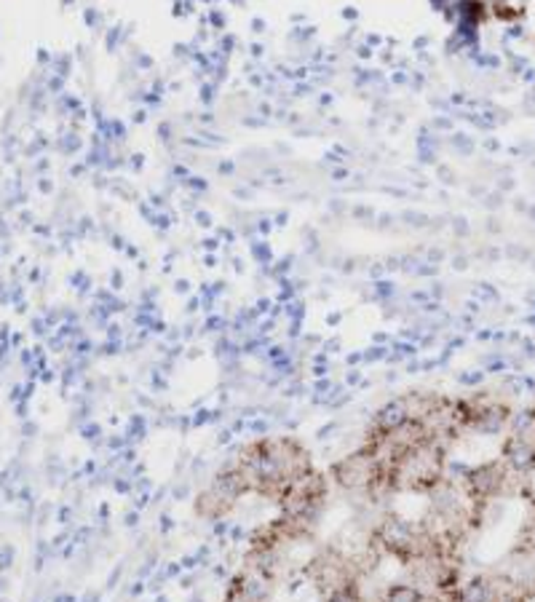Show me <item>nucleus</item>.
Masks as SVG:
<instances>
[{
    "instance_id": "nucleus-4",
    "label": "nucleus",
    "mask_w": 535,
    "mask_h": 602,
    "mask_svg": "<svg viewBox=\"0 0 535 602\" xmlns=\"http://www.w3.org/2000/svg\"><path fill=\"white\" fill-rule=\"evenodd\" d=\"M330 480L345 492H356V495H370L372 490L381 485L383 480H388V474L383 471V466L372 458V452L364 445L359 450L348 452L345 458L335 460L330 469Z\"/></svg>"
},
{
    "instance_id": "nucleus-9",
    "label": "nucleus",
    "mask_w": 535,
    "mask_h": 602,
    "mask_svg": "<svg viewBox=\"0 0 535 602\" xmlns=\"http://www.w3.org/2000/svg\"><path fill=\"white\" fill-rule=\"evenodd\" d=\"M407 420H413V417L407 413L404 396H396V399L385 402L381 410H375L370 428H372V431H393V428H399V426L407 423Z\"/></svg>"
},
{
    "instance_id": "nucleus-6",
    "label": "nucleus",
    "mask_w": 535,
    "mask_h": 602,
    "mask_svg": "<svg viewBox=\"0 0 535 602\" xmlns=\"http://www.w3.org/2000/svg\"><path fill=\"white\" fill-rule=\"evenodd\" d=\"M511 477L514 474L509 471V466L500 458H493V460L468 466L460 485H463L468 501L474 506H490V503H496L498 498L506 495V490L511 485Z\"/></svg>"
},
{
    "instance_id": "nucleus-15",
    "label": "nucleus",
    "mask_w": 535,
    "mask_h": 602,
    "mask_svg": "<svg viewBox=\"0 0 535 602\" xmlns=\"http://www.w3.org/2000/svg\"><path fill=\"white\" fill-rule=\"evenodd\" d=\"M137 523H140V514H137V512H131V514L126 517V525L134 527V525H137Z\"/></svg>"
},
{
    "instance_id": "nucleus-19",
    "label": "nucleus",
    "mask_w": 535,
    "mask_h": 602,
    "mask_svg": "<svg viewBox=\"0 0 535 602\" xmlns=\"http://www.w3.org/2000/svg\"><path fill=\"white\" fill-rule=\"evenodd\" d=\"M230 437H233V434H230V431H226V434H223V437H220V439H217V442H220V445H228V442H230Z\"/></svg>"
},
{
    "instance_id": "nucleus-12",
    "label": "nucleus",
    "mask_w": 535,
    "mask_h": 602,
    "mask_svg": "<svg viewBox=\"0 0 535 602\" xmlns=\"http://www.w3.org/2000/svg\"><path fill=\"white\" fill-rule=\"evenodd\" d=\"M324 602H364V597H362V586H359V584L341 586V589H335L332 595H327Z\"/></svg>"
},
{
    "instance_id": "nucleus-13",
    "label": "nucleus",
    "mask_w": 535,
    "mask_h": 602,
    "mask_svg": "<svg viewBox=\"0 0 535 602\" xmlns=\"http://www.w3.org/2000/svg\"><path fill=\"white\" fill-rule=\"evenodd\" d=\"M163 573H166V578H177L183 573V563H169V567Z\"/></svg>"
},
{
    "instance_id": "nucleus-5",
    "label": "nucleus",
    "mask_w": 535,
    "mask_h": 602,
    "mask_svg": "<svg viewBox=\"0 0 535 602\" xmlns=\"http://www.w3.org/2000/svg\"><path fill=\"white\" fill-rule=\"evenodd\" d=\"M260 450L266 452V458L270 460L276 477L289 488L300 474H306L313 469L310 460V450L298 439V437H260L257 439Z\"/></svg>"
},
{
    "instance_id": "nucleus-20",
    "label": "nucleus",
    "mask_w": 535,
    "mask_h": 602,
    "mask_svg": "<svg viewBox=\"0 0 535 602\" xmlns=\"http://www.w3.org/2000/svg\"><path fill=\"white\" fill-rule=\"evenodd\" d=\"M155 602H169V600H166V595H155Z\"/></svg>"
},
{
    "instance_id": "nucleus-2",
    "label": "nucleus",
    "mask_w": 535,
    "mask_h": 602,
    "mask_svg": "<svg viewBox=\"0 0 535 602\" xmlns=\"http://www.w3.org/2000/svg\"><path fill=\"white\" fill-rule=\"evenodd\" d=\"M370 541L383 552V557H393L402 567L421 560L431 552H445L434 544V538L423 530L421 523L407 520L402 514H385L375 525ZM453 554V552H447Z\"/></svg>"
},
{
    "instance_id": "nucleus-1",
    "label": "nucleus",
    "mask_w": 535,
    "mask_h": 602,
    "mask_svg": "<svg viewBox=\"0 0 535 602\" xmlns=\"http://www.w3.org/2000/svg\"><path fill=\"white\" fill-rule=\"evenodd\" d=\"M447 452L450 448L439 439H425L421 445H415L413 450H407L388 471V482L393 492H421L425 495L434 485H439L445 480V469H447Z\"/></svg>"
},
{
    "instance_id": "nucleus-3",
    "label": "nucleus",
    "mask_w": 535,
    "mask_h": 602,
    "mask_svg": "<svg viewBox=\"0 0 535 602\" xmlns=\"http://www.w3.org/2000/svg\"><path fill=\"white\" fill-rule=\"evenodd\" d=\"M303 578L308 584L321 595H332L335 589L348 586V584H359L362 578V570L353 557H348L343 549L338 546H327V549H319L303 567Z\"/></svg>"
},
{
    "instance_id": "nucleus-14",
    "label": "nucleus",
    "mask_w": 535,
    "mask_h": 602,
    "mask_svg": "<svg viewBox=\"0 0 535 602\" xmlns=\"http://www.w3.org/2000/svg\"><path fill=\"white\" fill-rule=\"evenodd\" d=\"M161 530H163V533H169V530H172V517H169V514H163V517H161Z\"/></svg>"
},
{
    "instance_id": "nucleus-10",
    "label": "nucleus",
    "mask_w": 535,
    "mask_h": 602,
    "mask_svg": "<svg viewBox=\"0 0 535 602\" xmlns=\"http://www.w3.org/2000/svg\"><path fill=\"white\" fill-rule=\"evenodd\" d=\"M193 512H195V517H201V520H206V523H217V520H226V514H228L230 509L212 490L204 488L195 495Z\"/></svg>"
},
{
    "instance_id": "nucleus-8",
    "label": "nucleus",
    "mask_w": 535,
    "mask_h": 602,
    "mask_svg": "<svg viewBox=\"0 0 535 602\" xmlns=\"http://www.w3.org/2000/svg\"><path fill=\"white\" fill-rule=\"evenodd\" d=\"M500 460L509 466L511 474L530 477L535 471V445L514 437V434H506L500 442Z\"/></svg>"
},
{
    "instance_id": "nucleus-7",
    "label": "nucleus",
    "mask_w": 535,
    "mask_h": 602,
    "mask_svg": "<svg viewBox=\"0 0 535 602\" xmlns=\"http://www.w3.org/2000/svg\"><path fill=\"white\" fill-rule=\"evenodd\" d=\"M209 490L228 506L233 509L247 492H249V485H247V480H244V474H241V469L236 466V460L230 458L228 463L212 477V482H209Z\"/></svg>"
},
{
    "instance_id": "nucleus-17",
    "label": "nucleus",
    "mask_w": 535,
    "mask_h": 602,
    "mask_svg": "<svg viewBox=\"0 0 535 602\" xmlns=\"http://www.w3.org/2000/svg\"><path fill=\"white\" fill-rule=\"evenodd\" d=\"M252 431H257V434H260V431H266V423H260V420H257V423H252Z\"/></svg>"
},
{
    "instance_id": "nucleus-11",
    "label": "nucleus",
    "mask_w": 535,
    "mask_h": 602,
    "mask_svg": "<svg viewBox=\"0 0 535 602\" xmlns=\"http://www.w3.org/2000/svg\"><path fill=\"white\" fill-rule=\"evenodd\" d=\"M381 602H436V597L423 592L415 584H391L385 586Z\"/></svg>"
},
{
    "instance_id": "nucleus-18",
    "label": "nucleus",
    "mask_w": 535,
    "mask_h": 602,
    "mask_svg": "<svg viewBox=\"0 0 535 602\" xmlns=\"http://www.w3.org/2000/svg\"><path fill=\"white\" fill-rule=\"evenodd\" d=\"M142 586H145V584H134V586H131V595H134V597L142 595Z\"/></svg>"
},
{
    "instance_id": "nucleus-16",
    "label": "nucleus",
    "mask_w": 535,
    "mask_h": 602,
    "mask_svg": "<svg viewBox=\"0 0 535 602\" xmlns=\"http://www.w3.org/2000/svg\"><path fill=\"white\" fill-rule=\"evenodd\" d=\"M188 495V485H180V488H174V498L180 501V498H185Z\"/></svg>"
}]
</instances>
